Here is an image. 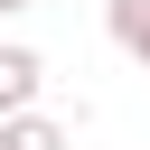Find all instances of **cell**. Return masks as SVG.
<instances>
[{"mask_svg": "<svg viewBox=\"0 0 150 150\" xmlns=\"http://www.w3.org/2000/svg\"><path fill=\"white\" fill-rule=\"evenodd\" d=\"M38 94H47V56L38 47H0V122L38 112Z\"/></svg>", "mask_w": 150, "mask_h": 150, "instance_id": "1", "label": "cell"}, {"mask_svg": "<svg viewBox=\"0 0 150 150\" xmlns=\"http://www.w3.org/2000/svg\"><path fill=\"white\" fill-rule=\"evenodd\" d=\"M9 9H38V0H0V19H9Z\"/></svg>", "mask_w": 150, "mask_h": 150, "instance_id": "4", "label": "cell"}, {"mask_svg": "<svg viewBox=\"0 0 150 150\" xmlns=\"http://www.w3.org/2000/svg\"><path fill=\"white\" fill-rule=\"evenodd\" d=\"M0 150H75V122H56V112H19V122H0Z\"/></svg>", "mask_w": 150, "mask_h": 150, "instance_id": "2", "label": "cell"}, {"mask_svg": "<svg viewBox=\"0 0 150 150\" xmlns=\"http://www.w3.org/2000/svg\"><path fill=\"white\" fill-rule=\"evenodd\" d=\"M103 28L131 66H150V0H103Z\"/></svg>", "mask_w": 150, "mask_h": 150, "instance_id": "3", "label": "cell"}]
</instances>
